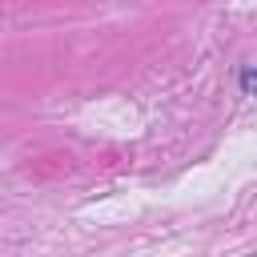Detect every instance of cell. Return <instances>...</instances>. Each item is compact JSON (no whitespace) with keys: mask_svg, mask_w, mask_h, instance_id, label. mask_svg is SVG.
I'll use <instances>...</instances> for the list:
<instances>
[{"mask_svg":"<svg viewBox=\"0 0 257 257\" xmlns=\"http://www.w3.org/2000/svg\"><path fill=\"white\" fill-rule=\"evenodd\" d=\"M245 84H249V88L257 92V72H245Z\"/></svg>","mask_w":257,"mask_h":257,"instance_id":"6da1fadb","label":"cell"}]
</instances>
